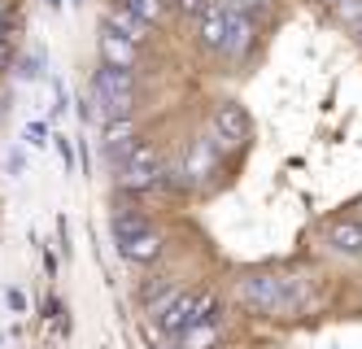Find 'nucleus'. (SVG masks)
I'll use <instances>...</instances> for the list:
<instances>
[{"label": "nucleus", "mask_w": 362, "mask_h": 349, "mask_svg": "<svg viewBox=\"0 0 362 349\" xmlns=\"http://www.w3.org/2000/svg\"><path fill=\"white\" fill-rule=\"evenodd\" d=\"M57 149H62V162L70 166V157H74V149H70V140H66V136H57Z\"/></svg>", "instance_id": "393cba45"}, {"label": "nucleus", "mask_w": 362, "mask_h": 349, "mask_svg": "<svg viewBox=\"0 0 362 349\" xmlns=\"http://www.w3.org/2000/svg\"><path fill=\"white\" fill-rule=\"evenodd\" d=\"M74 5H83V0H74Z\"/></svg>", "instance_id": "bb28decb"}, {"label": "nucleus", "mask_w": 362, "mask_h": 349, "mask_svg": "<svg viewBox=\"0 0 362 349\" xmlns=\"http://www.w3.org/2000/svg\"><path fill=\"white\" fill-rule=\"evenodd\" d=\"M105 22H110V26H118V31H122L127 40H136V44H144V40H148V31H153V22H148V18H140L132 5H122V0L110 9V18H105Z\"/></svg>", "instance_id": "9b49d317"}, {"label": "nucleus", "mask_w": 362, "mask_h": 349, "mask_svg": "<svg viewBox=\"0 0 362 349\" xmlns=\"http://www.w3.org/2000/svg\"><path fill=\"white\" fill-rule=\"evenodd\" d=\"M218 336H223V314L201 319V324L184 328L175 341H179V349H214V345H218Z\"/></svg>", "instance_id": "9d476101"}, {"label": "nucleus", "mask_w": 362, "mask_h": 349, "mask_svg": "<svg viewBox=\"0 0 362 349\" xmlns=\"http://www.w3.org/2000/svg\"><path fill=\"white\" fill-rule=\"evenodd\" d=\"M44 131H48L44 122H31V127H27V140H31V144H44Z\"/></svg>", "instance_id": "5701e85b"}, {"label": "nucleus", "mask_w": 362, "mask_h": 349, "mask_svg": "<svg viewBox=\"0 0 362 349\" xmlns=\"http://www.w3.org/2000/svg\"><path fill=\"white\" fill-rule=\"evenodd\" d=\"M100 62L105 66H118V70H136L140 62V44L136 40H127L118 26H100Z\"/></svg>", "instance_id": "39448f33"}, {"label": "nucleus", "mask_w": 362, "mask_h": 349, "mask_svg": "<svg viewBox=\"0 0 362 349\" xmlns=\"http://www.w3.org/2000/svg\"><path fill=\"white\" fill-rule=\"evenodd\" d=\"M118 253L132 258V262H158L162 258V236L153 227H140L132 236H118Z\"/></svg>", "instance_id": "6e6552de"}, {"label": "nucleus", "mask_w": 362, "mask_h": 349, "mask_svg": "<svg viewBox=\"0 0 362 349\" xmlns=\"http://www.w3.org/2000/svg\"><path fill=\"white\" fill-rule=\"evenodd\" d=\"M0 70H13V44L0 40Z\"/></svg>", "instance_id": "412c9836"}, {"label": "nucleus", "mask_w": 362, "mask_h": 349, "mask_svg": "<svg viewBox=\"0 0 362 349\" xmlns=\"http://www.w3.org/2000/svg\"><path fill=\"white\" fill-rule=\"evenodd\" d=\"M66 5V0H48V9H62Z\"/></svg>", "instance_id": "a878e982"}, {"label": "nucleus", "mask_w": 362, "mask_h": 349, "mask_svg": "<svg viewBox=\"0 0 362 349\" xmlns=\"http://www.w3.org/2000/svg\"><path fill=\"white\" fill-rule=\"evenodd\" d=\"M205 5H210V0H175V9L184 13V18H201V13H205Z\"/></svg>", "instance_id": "6ab92c4d"}, {"label": "nucleus", "mask_w": 362, "mask_h": 349, "mask_svg": "<svg viewBox=\"0 0 362 349\" xmlns=\"http://www.w3.org/2000/svg\"><path fill=\"white\" fill-rule=\"evenodd\" d=\"M240 302L257 314H288L301 302V288L279 275H249L240 280Z\"/></svg>", "instance_id": "f257e3e1"}, {"label": "nucleus", "mask_w": 362, "mask_h": 349, "mask_svg": "<svg viewBox=\"0 0 362 349\" xmlns=\"http://www.w3.org/2000/svg\"><path fill=\"white\" fill-rule=\"evenodd\" d=\"M210 171H214V144H210V140H201V144L192 149V157H188V175L201 179V175H210Z\"/></svg>", "instance_id": "4468645a"}, {"label": "nucleus", "mask_w": 362, "mask_h": 349, "mask_svg": "<svg viewBox=\"0 0 362 349\" xmlns=\"http://www.w3.org/2000/svg\"><path fill=\"white\" fill-rule=\"evenodd\" d=\"M231 5H236V9H245V13H271L275 9V0H231Z\"/></svg>", "instance_id": "a211bd4d"}, {"label": "nucleus", "mask_w": 362, "mask_h": 349, "mask_svg": "<svg viewBox=\"0 0 362 349\" xmlns=\"http://www.w3.org/2000/svg\"><path fill=\"white\" fill-rule=\"evenodd\" d=\"M9 310H13V314H22V310H27V297H22L18 288H9Z\"/></svg>", "instance_id": "4be33fe9"}, {"label": "nucleus", "mask_w": 362, "mask_h": 349, "mask_svg": "<svg viewBox=\"0 0 362 349\" xmlns=\"http://www.w3.org/2000/svg\"><path fill=\"white\" fill-rule=\"evenodd\" d=\"M122 5H132V9H136L140 18H148L153 26L166 18V0H122Z\"/></svg>", "instance_id": "2eb2a0df"}, {"label": "nucleus", "mask_w": 362, "mask_h": 349, "mask_svg": "<svg viewBox=\"0 0 362 349\" xmlns=\"http://www.w3.org/2000/svg\"><path fill=\"white\" fill-rule=\"evenodd\" d=\"M227 22H231V5L210 0L205 13H201V44L214 48V52H223V44H227Z\"/></svg>", "instance_id": "0eeeda50"}, {"label": "nucleus", "mask_w": 362, "mask_h": 349, "mask_svg": "<svg viewBox=\"0 0 362 349\" xmlns=\"http://www.w3.org/2000/svg\"><path fill=\"white\" fill-rule=\"evenodd\" d=\"M140 227H148V223L136 219V214H114V240H118V236H132V231H140Z\"/></svg>", "instance_id": "dca6fc26"}, {"label": "nucleus", "mask_w": 362, "mask_h": 349, "mask_svg": "<svg viewBox=\"0 0 362 349\" xmlns=\"http://www.w3.org/2000/svg\"><path fill=\"white\" fill-rule=\"evenodd\" d=\"M227 5H231V0H227ZM249 40H253V13H245V9L231 5V22H227V44H223V52H227V57H240V52L249 48Z\"/></svg>", "instance_id": "f8f14e48"}, {"label": "nucleus", "mask_w": 362, "mask_h": 349, "mask_svg": "<svg viewBox=\"0 0 362 349\" xmlns=\"http://www.w3.org/2000/svg\"><path fill=\"white\" fill-rule=\"evenodd\" d=\"M0 13H5V5H0Z\"/></svg>", "instance_id": "cd10ccee"}, {"label": "nucleus", "mask_w": 362, "mask_h": 349, "mask_svg": "<svg viewBox=\"0 0 362 349\" xmlns=\"http://www.w3.org/2000/svg\"><path fill=\"white\" fill-rule=\"evenodd\" d=\"M327 245L345 258H362V223H354V219L327 223Z\"/></svg>", "instance_id": "1a4fd4ad"}, {"label": "nucleus", "mask_w": 362, "mask_h": 349, "mask_svg": "<svg viewBox=\"0 0 362 349\" xmlns=\"http://www.w3.org/2000/svg\"><path fill=\"white\" fill-rule=\"evenodd\" d=\"M18 74H22V79H35V74H40V66H35V62L27 57V62H22V66H18Z\"/></svg>", "instance_id": "b1692460"}, {"label": "nucleus", "mask_w": 362, "mask_h": 349, "mask_svg": "<svg viewBox=\"0 0 362 349\" xmlns=\"http://www.w3.org/2000/svg\"><path fill=\"white\" fill-rule=\"evenodd\" d=\"M92 96L110 118H127V110H132V74L100 62V70L92 74Z\"/></svg>", "instance_id": "f03ea898"}, {"label": "nucleus", "mask_w": 362, "mask_h": 349, "mask_svg": "<svg viewBox=\"0 0 362 349\" xmlns=\"http://www.w3.org/2000/svg\"><path fill=\"white\" fill-rule=\"evenodd\" d=\"M214 131H218V144H245L249 140V114L240 110L236 101H223L214 105Z\"/></svg>", "instance_id": "423d86ee"}, {"label": "nucleus", "mask_w": 362, "mask_h": 349, "mask_svg": "<svg viewBox=\"0 0 362 349\" xmlns=\"http://www.w3.org/2000/svg\"><path fill=\"white\" fill-rule=\"evenodd\" d=\"M336 13L354 26H362V0H336Z\"/></svg>", "instance_id": "f3484780"}, {"label": "nucleus", "mask_w": 362, "mask_h": 349, "mask_svg": "<svg viewBox=\"0 0 362 349\" xmlns=\"http://www.w3.org/2000/svg\"><path fill=\"white\" fill-rule=\"evenodd\" d=\"M22 171H27V153L13 149V153H9V175H22Z\"/></svg>", "instance_id": "aec40b11"}, {"label": "nucleus", "mask_w": 362, "mask_h": 349, "mask_svg": "<svg viewBox=\"0 0 362 349\" xmlns=\"http://www.w3.org/2000/svg\"><path fill=\"white\" fill-rule=\"evenodd\" d=\"M136 144V122L132 118H110L105 122V153L114 157V166L122 162V153Z\"/></svg>", "instance_id": "ddd939ff"}, {"label": "nucleus", "mask_w": 362, "mask_h": 349, "mask_svg": "<svg viewBox=\"0 0 362 349\" xmlns=\"http://www.w3.org/2000/svg\"><path fill=\"white\" fill-rule=\"evenodd\" d=\"M332 5H336V0H332Z\"/></svg>", "instance_id": "c85d7f7f"}, {"label": "nucleus", "mask_w": 362, "mask_h": 349, "mask_svg": "<svg viewBox=\"0 0 362 349\" xmlns=\"http://www.w3.org/2000/svg\"><path fill=\"white\" fill-rule=\"evenodd\" d=\"M218 314V297L214 292H179V297L170 302V310L162 314V332L179 336L184 328L201 324V319H214Z\"/></svg>", "instance_id": "7ed1b4c3"}, {"label": "nucleus", "mask_w": 362, "mask_h": 349, "mask_svg": "<svg viewBox=\"0 0 362 349\" xmlns=\"http://www.w3.org/2000/svg\"><path fill=\"white\" fill-rule=\"evenodd\" d=\"M153 183H158V153H153V144L136 140L122 153V188L127 193H144Z\"/></svg>", "instance_id": "20e7f679"}]
</instances>
